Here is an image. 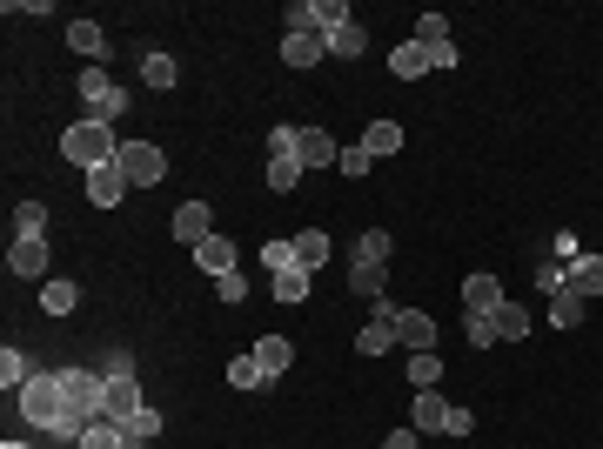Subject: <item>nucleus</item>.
<instances>
[{
  "label": "nucleus",
  "mask_w": 603,
  "mask_h": 449,
  "mask_svg": "<svg viewBox=\"0 0 603 449\" xmlns=\"http://www.w3.org/2000/svg\"><path fill=\"white\" fill-rule=\"evenodd\" d=\"M61 389H67V416L54 436H67V443H81L94 423H101V403H108V376L101 369H61Z\"/></svg>",
  "instance_id": "nucleus-1"
},
{
  "label": "nucleus",
  "mask_w": 603,
  "mask_h": 449,
  "mask_svg": "<svg viewBox=\"0 0 603 449\" xmlns=\"http://www.w3.org/2000/svg\"><path fill=\"white\" fill-rule=\"evenodd\" d=\"M61 155L74 161V168H108V161H121V141H114V121H94V114H81L74 128L61 135Z\"/></svg>",
  "instance_id": "nucleus-2"
},
{
  "label": "nucleus",
  "mask_w": 603,
  "mask_h": 449,
  "mask_svg": "<svg viewBox=\"0 0 603 449\" xmlns=\"http://www.w3.org/2000/svg\"><path fill=\"white\" fill-rule=\"evenodd\" d=\"M21 416L34 429H61V416H67V389H61V376H34L21 389Z\"/></svg>",
  "instance_id": "nucleus-3"
},
{
  "label": "nucleus",
  "mask_w": 603,
  "mask_h": 449,
  "mask_svg": "<svg viewBox=\"0 0 603 449\" xmlns=\"http://www.w3.org/2000/svg\"><path fill=\"white\" fill-rule=\"evenodd\" d=\"M81 101H88L94 121H121V114H128V88H121V81H108V68H88V74H81Z\"/></svg>",
  "instance_id": "nucleus-4"
},
{
  "label": "nucleus",
  "mask_w": 603,
  "mask_h": 449,
  "mask_svg": "<svg viewBox=\"0 0 603 449\" xmlns=\"http://www.w3.org/2000/svg\"><path fill=\"white\" fill-rule=\"evenodd\" d=\"M121 175H128V188H155V181H168V155L155 141H121Z\"/></svg>",
  "instance_id": "nucleus-5"
},
{
  "label": "nucleus",
  "mask_w": 603,
  "mask_h": 449,
  "mask_svg": "<svg viewBox=\"0 0 603 449\" xmlns=\"http://www.w3.org/2000/svg\"><path fill=\"white\" fill-rule=\"evenodd\" d=\"M396 342L409 349V356L436 349V315H429V309H396Z\"/></svg>",
  "instance_id": "nucleus-6"
},
{
  "label": "nucleus",
  "mask_w": 603,
  "mask_h": 449,
  "mask_svg": "<svg viewBox=\"0 0 603 449\" xmlns=\"http://www.w3.org/2000/svg\"><path fill=\"white\" fill-rule=\"evenodd\" d=\"M7 269L27 275V282H47V235H14V248H7Z\"/></svg>",
  "instance_id": "nucleus-7"
},
{
  "label": "nucleus",
  "mask_w": 603,
  "mask_h": 449,
  "mask_svg": "<svg viewBox=\"0 0 603 449\" xmlns=\"http://www.w3.org/2000/svg\"><path fill=\"white\" fill-rule=\"evenodd\" d=\"M208 235H215V215H208V202H181V208H175V242L201 248Z\"/></svg>",
  "instance_id": "nucleus-8"
},
{
  "label": "nucleus",
  "mask_w": 603,
  "mask_h": 449,
  "mask_svg": "<svg viewBox=\"0 0 603 449\" xmlns=\"http://www.w3.org/2000/svg\"><path fill=\"white\" fill-rule=\"evenodd\" d=\"M134 409H148V403H141V382H108V403H101V423H114V429H121V423H128V416H134Z\"/></svg>",
  "instance_id": "nucleus-9"
},
{
  "label": "nucleus",
  "mask_w": 603,
  "mask_h": 449,
  "mask_svg": "<svg viewBox=\"0 0 603 449\" xmlns=\"http://www.w3.org/2000/svg\"><path fill=\"white\" fill-rule=\"evenodd\" d=\"M449 409H456V403H443V389H423V396L409 403V423L429 429V436H443V429H449Z\"/></svg>",
  "instance_id": "nucleus-10"
},
{
  "label": "nucleus",
  "mask_w": 603,
  "mask_h": 449,
  "mask_svg": "<svg viewBox=\"0 0 603 449\" xmlns=\"http://www.w3.org/2000/svg\"><path fill=\"white\" fill-rule=\"evenodd\" d=\"M121 188H128V175H121V161H108V168L88 175V202L94 208H121Z\"/></svg>",
  "instance_id": "nucleus-11"
},
{
  "label": "nucleus",
  "mask_w": 603,
  "mask_h": 449,
  "mask_svg": "<svg viewBox=\"0 0 603 449\" xmlns=\"http://www.w3.org/2000/svg\"><path fill=\"white\" fill-rule=\"evenodd\" d=\"M496 302H503V282H496V275H483V269H476V275H469V282H463V315H490Z\"/></svg>",
  "instance_id": "nucleus-12"
},
{
  "label": "nucleus",
  "mask_w": 603,
  "mask_h": 449,
  "mask_svg": "<svg viewBox=\"0 0 603 449\" xmlns=\"http://www.w3.org/2000/svg\"><path fill=\"white\" fill-rule=\"evenodd\" d=\"M255 362H262V376H289V362H295V342L289 336H255Z\"/></svg>",
  "instance_id": "nucleus-13"
},
{
  "label": "nucleus",
  "mask_w": 603,
  "mask_h": 449,
  "mask_svg": "<svg viewBox=\"0 0 603 449\" xmlns=\"http://www.w3.org/2000/svg\"><path fill=\"white\" fill-rule=\"evenodd\" d=\"M295 155H302V168H335V161H342V148H335V135H322V128H302Z\"/></svg>",
  "instance_id": "nucleus-14"
},
{
  "label": "nucleus",
  "mask_w": 603,
  "mask_h": 449,
  "mask_svg": "<svg viewBox=\"0 0 603 449\" xmlns=\"http://www.w3.org/2000/svg\"><path fill=\"white\" fill-rule=\"evenodd\" d=\"M67 47H74L88 68H101V54H108V34H101L94 21H67Z\"/></svg>",
  "instance_id": "nucleus-15"
},
{
  "label": "nucleus",
  "mask_w": 603,
  "mask_h": 449,
  "mask_svg": "<svg viewBox=\"0 0 603 449\" xmlns=\"http://www.w3.org/2000/svg\"><path fill=\"white\" fill-rule=\"evenodd\" d=\"M282 61L289 68H315V61H329V41L322 34H282Z\"/></svg>",
  "instance_id": "nucleus-16"
},
{
  "label": "nucleus",
  "mask_w": 603,
  "mask_h": 449,
  "mask_svg": "<svg viewBox=\"0 0 603 449\" xmlns=\"http://www.w3.org/2000/svg\"><path fill=\"white\" fill-rule=\"evenodd\" d=\"M322 41H329L335 61H356V54H369V27H362V21H342V27H329Z\"/></svg>",
  "instance_id": "nucleus-17"
},
{
  "label": "nucleus",
  "mask_w": 603,
  "mask_h": 449,
  "mask_svg": "<svg viewBox=\"0 0 603 449\" xmlns=\"http://www.w3.org/2000/svg\"><path fill=\"white\" fill-rule=\"evenodd\" d=\"M195 262L215 275V282H222V275H235V242H228V235H208V242L195 248Z\"/></svg>",
  "instance_id": "nucleus-18"
},
{
  "label": "nucleus",
  "mask_w": 603,
  "mask_h": 449,
  "mask_svg": "<svg viewBox=\"0 0 603 449\" xmlns=\"http://www.w3.org/2000/svg\"><path fill=\"white\" fill-rule=\"evenodd\" d=\"M329 255H335V248H329V235H322V228H302V235H295V262H302V269H329Z\"/></svg>",
  "instance_id": "nucleus-19"
},
{
  "label": "nucleus",
  "mask_w": 603,
  "mask_h": 449,
  "mask_svg": "<svg viewBox=\"0 0 603 449\" xmlns=\"http://www.w3.org/2000/svg\"><path fill=\"white\" fill-rule=\"evenodd\" d=\"M389 255H396V242H389V228H369V235H356V255H349V262H369V269H389Z\"/></svg>",
  "instance_id": "nucleus-20"
},
{
  "label": "nucleus",
  "mask_w": 603,
  "mask_h": 449,
  "mask_svg": "<svg viewBox=\"0 0 603 449\" xmlns=\"http://www.w3.org/2000/svg\"><path fill=\"white\" fill-rule=\"evenodd\" d=\"M490 322H496V336H503V342H523V336H530V309H523V302H496Z\"/></svg>",
  "instance_id": "nucleus-21"
},
{
  "label": "nucleus",
  "mask_w": 603,
  "mask_h": 449,
  "mask_svg": "<svg viewBox=\"0 0 603 449\" xmlns=\"http://www.w3.org/2000/svg\"><path fill=\"white\" fill-rule=\"evenodd\" d=\"M389 68H396L402 81H423V74H436V68H429V47H423V41H402L396 54H389Z\"/></svg>",
  "instance_id": "nucleus-22"
},
{
  "label": "nucleus",
  "mask_w": 603,
  "mask_h": 449,
  "mask_svg": "<svg viewBox=\"0 0 603 449\" xmlns=\"http://www.w3.org/2000/svg\"><path fill=\"white\" fill-rule=\"evenodd\" d=\"M362 148H369V161L396 155L402 148V121H369V128H362Z\"/></svg>",
  "instance_id": "nucleus-23"
},
{
  "label": "nucleus",
  "mask_w": 603,
  "mask_h": 449,
  "mask_svg": "<svg viewBox=\"0 0 603 449\" xmlns=\"http://www.w3.org/2000/svg\"><path fill=\"white\" fill-rule=\"evenodd\" d=\"M74 302H81V289H74L67 275H47L41 282V309L47 315H74Z\"/></svg>",
  "instance_id": "nucleus-24"
},
{
  "label": "nucleus",
  "mask_w": 603,
  "mask_h": 449,
  "mask_svg": "<svg viewBox=\"0 0 603 449\" xmlns=\"http://www.w3.org/2000/svg\"><path fill=\"white\" fill-rule=\"evenodd\" d=\"M349 289H356L362 302H382V295H389V269H369V262H349Z\"/></svg>",
  "instance_id": "nucleus-25"
},
{
  "label": "nucleus",
  "mask_w": 603,
  "mask_h": 449,
  "mask_svg": "<svg viewBox=\"0 0 603 449\" xmlns=\"http://www.w3.org/2000/svg\"><path fill=\"white\" fill-rule=\"evenodd\" d=\"M570 289L590 302V295H603V255H577L570 262Z\"/></svg>",
  "instance_id": "nucleus-26"
},
{
  "label": "nucleus",
  "mask_w": 603,
  "mask_h": 449,
  "mask_svg": "<svg viewBox=\"0 0 603 449\" xmlns=\"http://www.w3.org/2000/svg\"><path fill=\"white\" fill-rule=\"evenodd\" d=\"M27 382H34V369H27V356L7 342V349H0V389H7V396H21Z\"/></svg>",
  "instance_id": "nucleus-27"
},
{
  "label": "nucleus",
  "mask_w": 603,
  "mask_h": 449,
  "mask_svg": "<svg viewBox=\"0 0 603 449\" xmlns=\"http://www.w3.org/2000/svg\"><path fill=\"white\" fill-rule=\"evenodd\" d=\"M268 295H275V302H309V269L295 262V269L268 275Z\"/></svg>",
  "instance_id": "nucleus-28"
},
{
  "label": "nucleus",
  "mask_w": 603,
  "mask_h": 449,
  "mask_svg": "<svg viewBox=\"0 0 603 449\" xmlns=\"http://www.w3.org/2000/svg\"><path fill=\"white\" fill-rule=\"evenodd\" d=\"M356 349H362V356H389V349H396V322H362Z\"/></svg>",
  "instance_id": "nucleus-29"
},
{
  "label": "nucleus",
  "mask_w": 603,
  "mask_h": 449,
  "mask_svg": "<svg viewBox=\"0 0 603 449\" xmlns=\"http://www.w3.org/2000/svg\"><path fill=\"white\" fill-rule=\"evenodd\" d=\"M295 181H302V155H268V188L275 195H289Z\"/></svg>",
  "instance_id": "nucleus-30"
},
{
  "label": "nucleus",
  "mask_w": 603,
  "mask_h": 449,
  "mask_svg": "<svg viewBox=\"0 0 603 449\" xmlns=\"http://www.w3.org/2000/svg\"><path fill=\"white\" fill-rule=\"evenodd\" d=\"M577 322H583V295L577 289L550 295V329H577Z\"/></svg>",
  "instance_id": "nucleus-31"
},
{
  "label": "nucleus",
  "mask_w": 603,
  "mask_h": 449,
  "mask_svg": "<svg viewBox=\"0 0 603 449\" xmlns=\"http://www.w3.org/2000/svg\"><path fill=\"white\" fill-rule=\"evenodd\" d=\"M141 81H148V88H161V94H168V88H175V81H181V68H175V61H168V54H148V61H141Z\"/></svg>",
  "instance_id": "nucleus-32"
},
{
  "label": "nucleus",
  "mask_w": 603,
  "mask_h": 449,
  "mask_svg": "<svg viewBox=\"0 0 603 449\" xmlns=\"http://www.w3.org/2000/svg\"><path fill=\"white\" fill-rule=\"evenodd\" d=\"M121 436H128L134 449H141V443H155V436H161V416H155V409H134L128 423H121Z\"/></svg>",
  "instance_id": "nucleus-33"
},
{
  "label": "nucleus",
  "mask_w": 603,
  "mask_h": 449,
  "mask_svg": "<svg viewBox=\"0 0 603 449\" xmlns=\"http://www.w3.org/2000/svg\"><path fill=\"white\" fill-rule=\"evenodd\" d=\"M262 269H268V275L295 269V235H275V242H262Z\"/></svg>",
  "instance_id": "nucleus-34"
},
{
  "label": "nucleus",
  "mask_w": 603,
  "mask_h": 449,
  "mask_svg": "<svg viewBox=\"0 0 603 449\" xmlns=\"http://www.w3.org/2000/svg\"><path fill=\"white\" fill-rule=\"evenodd\" d=\"M409 382H416V389H436V382H443V356H436V349L409 356Z\"/></svg>",
  "instance_id": "nucleus-35"
},
{
  "label": "nucleus",
  "mask_w": 603,
  "mask_h": 449,
  "mask_svg": "<svg viewBox=\"0 0 603 449\" xmlns=\"http://www.w3.org/2000/svg\"><path fill=\"white\" fill-rule=\"evenodd\" d=\"M228 382H235V389H262V362H255V349H248V356H235V362H228Z\"/></svg>",
  "instance_id": "nucleus-36"
},
{
  "label": "nucleus",
  "mask_w": 603,
  "mask_h": 449,
  "mask_svg": "<svg viewBox=\"0 0 603 449\" xmlns=\"http://www.w3.org/2000/svg\"><path fill=\"white\" fill-rule=\"evenodd\" d=\"M14 235H47V202H21L14 208Z\"/></svg>",
  "instance_id": "nucleus-37"
},
{
  "label": "nucleus",
  "mask_w": 603,
  "mask_h": 449,
  "mask_svg": "<svg viewBox=\"0 0 603 449\" xmlns=\"http://www.w3.org/2000/svg\"><path fill=\"white\" fill-rule=\"evenodd\" d=\"M74 449H134V443H128V436H121L114 423H94V429H88V436H81Z\"/></svg>",
  "instance_id": "nucleus-38"
},
{
  "label": "nucleus",
  "mask_w": 603,
  "mask_h": 449,
  "mask_svg": "<svg viewBox=\"0 0 603 449\" xmlns=\"http://www.w3.org/2000/svg\"><path fill=\"white\" fill-rule=\"evenodd\" d=\"M416 41H423V47H443L449 41V21L436 14V7H429V14H416Z\"/></svg>",
  "instance_id": "nucleus-39"
},
{
  "label": "nucleus",
  "mask_w": 603,
  "mask_h": 449,
  "mask_svg": "<svg viewBox=\"0 0 603 449\" xmlns=\"http://www.w3.org/2000/svg\"><path fill=\"white\" fill-rule=\"evenodd\" d=\"M463 336L476 342V349H496V322L490 315H463Z\"/></svg>",
  "instance_id": "nucleus-40"
},
{
  "label": "nucleus",
  "mask_w": 603,
  "mask_h": 449,
  "mask_svg": "<svg viewBox=\"0 0 603 449\" xmlns=\"http://www.w3.org/2000/svg\"><path fill=\"white\" fill-rule=\"evenodd\" d=\"M335 168H342V175H349V181H362V175H369V168H376V161H369V148H362V141H356V148H342V161H335Z\"/></svg>",
  "instance_id": "nucleus-41"
},
{
  "label": "nucleus",
  "mask_w": 603,
  "mask_h": 449,
  "mask_svg": "<svg viewBox=\"0 0 603 449\" xmlns=\"http://www.w3.org/2000/svg\"><path fill=\"white\" fill-rule=\"evenodd\" d=\"M315 21H322V34H329V27L356 21V14H349V0H315Z\"/></svg>",
  "instance_id": "nucleus-42"
},
{
  "label": "nucleus",
  "mask_w": 603,
  "mask_h": 449,
  "mask_svg": "<svg viewBox=\"0 0 603 449\" xmlns=\"http://www.w3.org/2000/svg\"><path fill=\"white\" fill-rule=\"evenodd\" d=\"M101 376H108V382H128L134 376V356H128V349H108V356H101Z\"/></svg>",
  "instance_id": "nucleus-43"
},
{
  "label": "nucleus",
  "mask_w": 603,
  "mask_h": 449,
  "mask_svg": "<svg viewBox=\"0 0 603 449\" xmlns=\"http://www.w3.org/2000/svg\"><path fill=\"white\" fill-rule=\"evenodd\" d=\"M295 141H302V128H289V121L268 128V155H295Z\"/></svg>",
  "instance_id": "nucleus-44"
},
{
  "label": "nucleus",
  "mask_w": 603,
  "mask_h": 449,
  "mask_svg": "<svg viewBox=\"0 0 603 449\" xmlns=\"http://www.w3.org/2000/svg\"><path fill=\"white\" fill-rule=\"evenodd\" d=\"M215 295H222L228 309H235V302H242V295H248V282H242V269H235V275H222V282H215Z\"/></svg>",
  "instance_id": "nucleus-45"
},
{
  "label": "nucleus",
  "mask_w": 603,
  "mask_h": 449,
  "mask_svg": "<svg viewBox=\"0 0 603 449\" xmlns=\"http://www.w3.org/2000/svg\"><path fill=\"white\" fill-rule=\"evenodd\" d=\"M429 68H436V74H449V68H456V41H443V47H429Z\"/></svg>",
  "instance_id": "nucleus-46"
},
{
  "label": "nucleus",
  "mask_w": 603,
  "mask_h": 449,
  "mask_svg": "<svg viewBox=\"0 0 603 449\" xmlns=\"http://www.w3.org/2000/svg\"><path fill=\"white\" fill-rule=\"evenodd\" d=\"M469 429H476V416H469V409L456 403V409H449V429H443V436H469Z\"/></svg>",
  "instance_id": "nucleus-47"
},
{
  "label": "nucleus",
  "mask_w": 603,
  "mask_h": 449,
  "mask_svg": "<svg viewBox=\"0 0 603 449\" xmlns=\"http://www.w3.org/2000/svg\"><path fill=\"white\" fill-rule=\"evenodd\" d=\"M416 436H423L416 423H409V429H389V443H382V449H416Z\"/></svg>",
  "instance_id": "nucleus-48"
},
{
  "label": "nucleus",
  "mask_w": 603,
  "mask_h": 449,
  "mask_svg": "<svg viewBox=\"0 0 603 449\" xmlns=\"http://www.w3.org/2000/svg\"><path fill=\"white\" fill-rule=\"evenodd\" d=\"M577 255H583V242H577V235H557V262H563V269H570Z\"/></svg>",
  "instance_id": "nucleus-49"
},
{
  "label": "nucleus",
  "mask_w": 603,
  "mask_h": 449,
  "mask_svg": "<svg viewBox=\"0 0 603 449\" xmlns=\"http://www.w3.org/2000/svg\"><path fill=\"white\" fill-rule=\"evenodd\" d=\"M0 449H34V443H0Z\"/></svg>",
  "instance_id": "nucleus-50"
}]
</instances>
